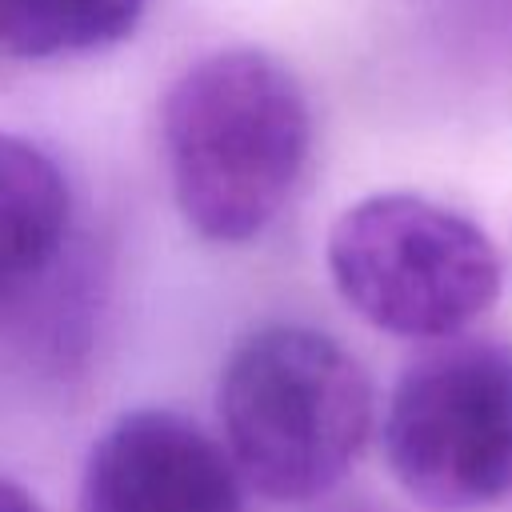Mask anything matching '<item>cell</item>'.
Returning <instances> with one entry per match:
<instances>
[{"label": "cell", "instance_id": "52a82bcc", "mask_svg": "<svg viewBox=\"0 0 512 512\" xmlns=\"http://www.w3.org/2000/svg\"><path fill=\"white\" fill-rule=\"evenodd\" d=\"M148 0H0V52L24 60L96 52L124 40Z\"/></svg>", "mask_w": 512, "mask_h": 512}, {"label": "cell", "instance_id": "6da1fadb", "mask_svg": "<svg viewBox=\"0 0 512 512\" xmlns=\"http://www.w3.org/2000/svg\"><path fill=\"white\" fill-rule=\"evenodd\" d=\"M160 136L188 228L212 244H244L296 192L312 116L288 64L260 48H220L176 76Z\"/></svg>", "mask_w": 512, "mask_h": 512}, {"label": "cell", "instance_id": "5b68a950", "mask_svg": "<svg viewBox=\"0 0 512 512\" xmlns=\"http://www.w3.org/2000/svg\"><path fill=\"white\" fill-rule=\"evenodd\" d=\"M80 512H244L240 472L200 424L136 408L92 444Z\"/></svg>", "mask_w": 512, "mask_h": 512}, {"label": "cell", "instance_id": "3957f363", "mask_svg": "<svg viewBox=\"0 0 512 512\" xmlns=\"http://www.w3.org/2000/svg\"><path fill=\"white\" fill-rule=\"evenodd\" d=\"M328 272L344 304L404 340H448L500 296V256L464 212L416 192H376L328 232Z\"/></svg>", "mask_w": 512, "mask_h": 512}, {"label": "cell", "instance_id": "7a4b0ae2", "mask_svg": "<svg viewBox=\"0 0 512 512\" xmlns=\"http://www.w3.org/2000/svg\"><path fill=\"white\" fill-rule=\"evenodd\" d=\"M216 412L240 480L276 504H300L356 464L372 432V384L328 332L268 324L232 348Z\"/></svg>", "mask_w": 512, "mask_h": 512}, {"label": "cell", "instance_id": "277c9868", "mask_svg": "<svg viewBox=\"0 0 512 512\" xmlns=\"http://www.w3.org/2000/svg\"><path fill=\"white\" fill-rule=\"evenodd\" d=\"M392 480L432 512L512 496V344L448 340L404 368L384 412Z\"/></svg>", "mask_w": 512, "mask_h": 512}, {"label": "cell", "instance_id": "8992f818", "mask_svg": "<svg viewBox=\"0 0 512 512\" xmlns=\"http://www.w3.org/2000/svg\"><path fill=\"white\" fill-rule=\"evenodd\" d=\"M68 180L24 136L0 132V300L28 288L68 232Z\"/></svg>", "mask_w": 512, "mask_h": 512}, {"label": "cell", "instance_id": "ba28073f", "mask_svg": "<svg viewBox=\"0 0 512 512\" xmlns=\"http://www.w3.org/2000/svg\"><path fill=\"white\" fill-rule=\"evenodd\" d=\"M0 512H44V508L28 488H20L16 480L0 476Z\"/></svg>", "mask_w": 512, "mask_h": 512}]
</instances>
